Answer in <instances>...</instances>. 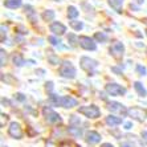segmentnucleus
<instances>
[{
  "instance_id": "a878e982",
  "label": "nucleus",
  "mask_w": 147,
  "mask_h": 147,
  "mask_svg": "<svg viewBox=\"0 0 147 147\" xmlns=\"http://www.w3.org/2000/svg\"><path fill=\"white\" fill-rule=\"evenodd\" d=\"M68 41L70 42V45H72V47H76V45H77V42H78V38L76 37L73 33H70L68 36Z\"/></svg>"
},
{
  "instance_id": "423d86ee",
  "label": "nucleus",
  "mask_w": 147,
  "mask_h": 147,
  "mask_svg": "<svg viewBox=\"0 0 147 147\" xmlns=\"http://www.w3.org/2000/svg\"><path fill=\"white\" fill-rule=\"evenodd\" d=\"M123 52H125V47H123V44H122V42H119V41L113 42V44H111V47H110V53H111V56H113V57H115L117 60L122 58Z\"/></svg>"
},
{
  "instance_id": "aec40b11",
  "label": "nucleus",
  "mask_w": 147,
  "mask_h": 147,
  "mask_svg": "<svg viewBox=\"0 0 147 147\" xmlns=\"http://www.w3.org/2000/svg\"><path fill=\"white\" fill-rule=\"evenodd\" d=\"M77 16H78V11H77V8L73 7V5H70V7L68 8V17L69 19H76Z\"/></svg>"
},
{
  "instance_id": "473e14b6",
  "label": "nucleus",
  "mask_w": 147,
  "mask_h": 147,
  "mask_svg": "<svg viewBox=\"0 0 147 147\" xmlns=\"http://www.w3.org/2000/svg\"><path fill=\"white\" fill-rule=\"evenodd\" d=\"M125 129H127V130H129V129H131V123H130V122H127L126 125H125Z\"/></svg>"
},
{
  "instance_id": "a211bd4d",
  "label": "nucleus",
  "mask_w": 147,
  "mask_h": 147,
  "mask_svg": "<svg viewBox=\"0 0 147 147\" xmlns=\"http://www.w3.org/2000/svg\"><path fill=\"white\" fill-rule=\"evenodd\" d=\"M130 113H131V115H134V114H135V117H134V118H135V119H138V121H142L144 118V117H143L144 113H143V111H140V109H138V107L131 109Z\"/></svg>"
},
{
  "instance_id": "dca6fc26",
  "label": "nucleus",
  "mask_w": 147,
  "mask_h": 147,
  "mask_svg": "<svg viewBox=\"0 0 147 147\" xmlns=\"http://www.w3.org/2000/svg\"><path fill=\"white\" fill-rule=\"evenodd\" d=\"M134 89L137 90V93L139 94L140 97H144V96L147 94V93H146V89L143 88V85H142L140 82H138V81H137V82H134Z\"/></svg>"
},
{
  "instance_id": "1a4fd4ad",
  "label": "nucleus",
  "mask_w": 147,
  "mask_h": 147,
  "mask_svg": "<svg viewBox=\"0 0 147 147\" xmlns=\"http://www.w3.org/2000/svg\"><path fill=\"white\" fill-rule=\"evenodd\" d=\"M106 92L109 94H111V96H123L126 93V89L123 86L118 85V84H107Z\"/></svg>"
},
{
  "instance_id": "393cba45",
  "label": "nucleus",
  "mask_w": 147,
  "mask_h": 147,
  "mask_svg": "<svg viewBox=\"0 0 147 147\" xmlns=\"http://www.w3.org/2000/svg\"><path fill=\"white\" fill-rule=\"evenodd\" d=\"M94 38H96L97 41H99V42H102V41H106L107 40L106 34L102 33V32H101V33H99V32H97V33L94 34Z\"/></svg>"
},
{
  "instance_id": "7ed1b4c3",
  "label": "nucleus",
  "mask_w": 147,
  "mask_h": 147,
  "mask_svg": "<svg viewBox=\"0 0 147 147\" xmlns=\"http://www.w3.org/2000/svg\"><path fill=\"white\" fill-rule=\"evenodd\" d=\"M60 74L65 78H74L76 77V68L72 65V62L64 61L60 66Z\"/></svg>"
},
{
  "instance_id": "6e6552de",
  "label": "nucleus",
  "mask_w": 147,
  "mask_h": 147,
  "mask_svg": "<svg viewBox=\"0 0 147 147\" xmlns=\"http://www.w3.org/2000/svg\"><path fill=\"white\" fill-rule=\"evenodd\" d=\"M8 134L15 139H21L23 138V130H21L20 125L17 122H12L8 127Z\"/></svg>"
},
{
  "instance_id": "c9c22d12",
  "label": "nucleus",
  "mask_w": 147,
  "mask_h": 147,
  "mask_svg": "<svg viewBox=\"0 0 147 147\" xmlns=\"http://www.w3.org/2000/svg\"><path fill=\"white\" fill-rule=\"evenodd\" d=\"M146 33H147V32H146Z\"/></svg>"
},
{
  "instance_id": "f704fd0d",
  "label": "nucleus",
  "mask_w": 147,
  "mask_h": 147,
  "mask_svg": "<svg viewBox=\"0 0 147 147\" xmlns=\"http://www.w3.org/2000/svg\"><path fill=\"white\" fill-rule=\"evenodd\" d=\"M122 147H130V146H129V144H126V143H125V144H122Z\"/></svg>"
},
{
  "instance_id": "39448f33",
  "label": "nucleus",
  "mask_w": 147,
  "mask_h": 147,
  "mask_svg": "<svg viewBox=\"0 0 147 147\" xmlns=\"http://www.w3.org/2000/svg\"><path fill=\"white\" fill-rule=\"evenodd\" d=\"M80 64H81V68L84 69V70H86L88 73H93V70L97 68V65H98L96 60L89 58V57H82Z\"/></svg>"
},
{
  "instance_id": "c85d7f7f",
  "label": "nucleus",
  "mask_w": 147,
  "mask_h": 147,
  "mask_svg": "<svg viewBox=\"0 0 147 147\" xmlns=\"http://www.w3.org/2000/svg\"><path fill=\"white\" fill-rule=\"evenodd\" d=\"M74 123H77V125H80V119L77 118L76 115H72V118H70V125H74Z\"/></svg>"
},
{
  "instance_id": "7c9ffc66",
  "label": "nucleus",
  "mask_w": 147,
  "mask_h": 147,
  "mask_svg": "<svg viewBox=\"0 0 147 147\" xmlns=\"http://www.w3.org/2000/svg\"><path fill=\"white\" fill-rule=\"evenodd\" d=\"M52 89H53V84H52V82H47V90L51 92Z\"/></svg>"
},
{
  "instance_id": "6ab92c4d",
  "label": "nucleus",
  "mask_w": 147,
  "mask_h": 147,
  "mask_svg": "<svg viewBox=\"0 0 147 147\" xmlns=\"http://www.w3.org/2000/svg\"><path fill=\"white\" fill-rule=\"evenodd\" d=\"M69 133L72 134L73 137H81L82 135V130L77 126H70L69 127Z\"/></svg>"
},
{
  "instance_id": "72a5a7b5",
  "label": "nucleus",
  "mask_w": 147,
  "mask_h": 147,
  "mask_svg": "<svg viewBox=\"0 0 147 147\" xmlns=\"http://www.w3.org/2000/svg\"><path fill=\"white\" fill-rule=\"evenodd\" d=\"M101 147H114V146H113V144H110V143H103Z\"/></svg>"
},
{
  "instance_id": "2eb2a0df",
  "label": "nucleus",
  "mask_w": 147,
  "mask_h": 147,
  "mask_svg": "<svg viewBox=\"0 0 147 147\" xmlns=\"http://www.w3.org/2000/svg\"><path fill=\"white\" fill-rule=\"evenodd\" d=\"M107 3L110 4V7L113 9H115L117 12H121L123 5V0H107Z\"/></svg>"
},
{
  "instance_id": "bb28decb",
  "label": "nucleus",
  "mask_w": 147,
  "mask_h": 147,
  "mask_svg": "<svg viewBox=\"0 0 147 147\" xmlns=\"http://www.w3.org/2000/svg\"><path fill=\"white\" fill-rule=\"evenodd\" d=\"M48 60H49V62H51L52 65H57V64H58V58L56 57L55 55H52V53L48 56Z\"/></svg>"
},
{
  "instance_id": "ddd939ff",
  "label": "nucleus",
  "mask_w": 147,
  "mask_h": 147,
  "mask_svg": "<svg viewBox=\"0 0 147 147\" xmlns=\"http://www.w3.org/2000/svg\"><path fill=\"white\" fill-rule=\"evenodd\" d=\"M105 121H106V123L109 125V126H111V127H114V126H117V125H121V123H122V119H121L119 117H115V115H107Z\"/></svg>"
},
{
  "instance_id": "f8f14e48",
  "label": "nucleus",
  "mask_w": 147,
  "mask_h": 147,
  "mask_svg": "<svg viewBox=\"0 0 147 147\" xmlns=\"http://www.w3.org/2000/svg\"><path fill=\"white\" fill-rule=\"evenodd\" d=\"M107 107H109L110 111H118L121 115H126L127 114V110L125 109V106L121 105V103H118V102H110Z\"/></svg>"
},
{
  "instance_id": "f257e3e1",
  "label": "nucleus",
  "mask_w": 147,
  "mask_h": 147,
  "mask_svg": "<svg viewBox=\"0 0 147 147\" xmlns=\"http://www.w3.org/2000/svg\"><path fill=\"white\" fill-rule=\"evenodd\" d=\"M49 101H51V103L56 105V106H62V107H66V109L77 106V99H74L70 96L58 97V96H55V94H51L49 96Z\"/></svg>"
},
{
  "instance_id": "4be33fe9",
  "label": "nucleus",
  "mask_w": 147,
  "mask_h": 147,
  "mask_svg": "<svg viewBox=\"0 0 147 147\" xmlns=\"http://www.w3.org/2000/svg\"><path fill=\"white\" fill-rule=\"evenodd\" d=\"M25 13H27V16L31 19L32 23H34V21H36V20H34V11H33V8H32V7L27 5V7H25Z\"/></svg>"
},
{
  "instance_id": "c756f323",
  "label": "nucleus",
  "mask_w": 147,
  "mask_h": 147,
  "mask_svg": "<svg viewBox=\"0 0 147 147\" xmlns=\"http://www.w3.org/2000/svg\"><path fill=\"white\" fill-rule=\"evenodd\" d=\"M137 72L139 73L140 76H143L144 73H146V69H144V68H142V66H140V65H138V66H137Z\"/></svg>"
},
{
  "instance_id": "9d476101",
  "label": "nucleus",
  "mask_w": 147,
  "mask_h": 147,
  "mask_svg": "<svg viewBox=\"0 0 147 147\" xmlns=\"http://www.w3.org/2000/svg\"><path fill=\"white\" fill-rule=\"evenodd\" d=\"M85 139L89 144H97L101 142V135H99L97 131H88Z\"/></svg>"
},
{
  "instance_id": "412c9836",
  "label": "nucleus",
  "mask_w": 147,
  "mask_h": 147,
  "mask_svg": "<svg viewBox=\"0 0 147 147\" xmlns=\"http://www.w3.org/2000/svg\"><path fill=\"white\" fill-rule=\"evenodd\" d=\"M42 19L45 21H52L55 19V12L53 11H45L44 13H42Z\"/></svg>"
},
{
  "instance_id": "20e7f679",
  "label": "nucleus",
  "mask_w": 147,
  "mask_h": 147,
  "mask_svg": "<svg viewBox=\"0 0 147 147\" xmlns=\"http://www.w3.org/2000/svg\"><path fill=\"white\" fill-rule=\"evenodd\" d=\"M42 114H44L45 119H47V122H48V123L61 122V117L58 115V114L56 113L53 109H51V107H47V106H45L44 109H42Z\"/></svg>"
},
{
  "instance_id": "cd10ccee",
  "label": "nucleus",
  "mask_w": 147,
  "mask_h": 147,
  "mask_svg": "<svg viewBox=\"0 0 147 147\" xmlns=\"http://www.w3.org/2000/svg\"><path fill=\"white\" fill-rule=\"evenodd\" d=\"M48 41H49V42H51L52 45H57L58 42H60V41H58L56 37H53V36H49V37H48Z\"/></svg>"
},
{
  "instance_id": "9b49d317",
  "label": "nucleus",
  "mask_w": 147,
  "mask_h": 147,
  "mask_svg": "<svg viewBox=\"0 0 147 147\" xmlns=\"http://www.w3.org/2000/svg\"><path fill=\"white\" fill-rule=\"evenodd\" d=\"M51 32H53L55 34H58V36H61V34H64L66 32V28L64 24L58 23V21H55V23L51 24Z\"/></svg>"
},
{
  "instance_id": "0eeeda50",
  "label": "nucleus",
  "mask_w": 147,
  "mask_h": 147,
  "mask_svg": "<svg viewBox=\"0 0 147 147\" xmlns=\"http://www.w3.org/2000/svg\"><path fill=\"white\" fill-rule=\"evenodd\" d=\"M78 42H80V47L86 49V51H96L97 49L96 42L93 41V38L88 37V36H81L78 38Z\"/></svg>"
},
{
  "instance_id": "b1692460",
  "label": "nucleus",
  "mask_w": 147,
  "mask_h": 147,
  "mask_svg": "<svg viewBox=\"0 0 147 147\" xmlns=\"http://www.w3.org/2000/svg\"><path fill=\"white\" fill-rule=\"evenodd\" d=\"M70 27H72L74 31H80V29H82L84 24H82L81 21H70Z\"/></svg>"
},
{
  "instance_id": "5701e85b",
  "label": "nucleus",
  "mask_w": 147,
  "mask_h": 147,
  "mask_svg": "<svg viewBox=\"0 0 147 147\" xmlns=\"http://www.w3.org/2000/svg\"><path fill=\"white\" fill-rule=\"evenodd\" d=\"M5 64H7V53H5L4 49H1L0 51V65L4 66Z\"/></svg>"
},
{
  "instance_id": "f3484780",
  "label": "nucleus",
  "mask_w": 147,
  "mask_h": 147,
  "mask_svg": "<svg viewBox=\"0 0 147 147\" xmlns=\"http://www.w3.org/2000/svg\"><path fill=\"white\" fill-rule=\"evenodd\" d=\"M12 61H13V64L16 66H21L24 64V58H23V56H21L20 53H15V55L12 56Z\"/></svg>"
},
{
  "instance_id": "2f4dec72",
  "label": "nucleus",
  "mask_w": 147,
  "mask_h": 147,
  "mask_svg": "<svg viewBox=\"0 0 147 147\" xmlns=\"http://www.w3.org/2000/svg\"><path fill=\"white\" fill-rule=\"evenodd\" d=\"M16 96H17V99H19V101H24V97H23V94H16Z\"/></svg>"
},
{
  "instance_id": "4468645a",
  "label": "nucleus",
  "mask_w": 147,
  "mask_h": 147,
  "mask_svg": "<svg viewBox=\"0 0 147 147\" xmlns=\"http://www.w3.org/2000/svg\"><path fill=\"white\" fill-rule=\"evenodd\" d=\"M4 5L9 9H16L21 5V0H4Z\"/></svg>"
},
{
  "instance_id": "f03ea898",
  "label": "nucleus",
  "mask_w": 147,
  "mask_h": 147,
  "mask_svg": "<svg viewBox=\"0 0 147 147\" xmlns=\"http://www.w3.org/2000/svg\"><path fill=\"white\" fill-rule=\"evenodd\" d=\"M78 113L80 114H84V115L88 117V118L94 119V118H98V117L101 115V110H99L96 105H90V106H82V107H80Z\"/></svg>"
}]
</instances>
